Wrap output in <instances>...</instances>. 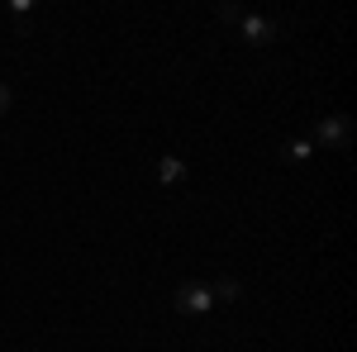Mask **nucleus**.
Listing matches in <instances>:
<instances>
[{
    "mask_svg": "<svg viewBox=\"0 0 357 352\" xmlns=\"http://www.w3.org/2000/svg\"><path fill=\"white\" fill-rule=\"evenodd\" d=\"M172 305H176V314H210L215 309V296H210L205 281H186V286H176Z\"/></svg>",
    "mask_w": 357,
    "mask_h": 352,
    "instance_id": "nucleus-1",
    "label": "nucleus"
},
{
    "mask_svg": "<svg viewBox=\"0 0 357 352\" xmlns=\"http://www.w3.org/2000/svg\"><path fill=\"white\" fill-rule=\"evenodd\" d=\"M158 176H162V186H176V181H186V162L181 158H162Z\"/></svg>",
    "mask_w": 357,
    "mask_h": 352,
    "instance_id": "nucleus-4",
    "label": "nucleus"
},
{
    "mask_svg": "<svg viewBox=\"0 0 357 352\" xmlns=\"http://www.w3.org/2000/svg\"><path fill=\"white\" fill-rule=\"evenodd\" d=\"M348 138H353V124H348L343 114H329V119H319V129H314V143H319V148H329V153L348 148Z\"/></svg>",
    "mask_w": 357,
    "mask_h": 352,
    "instance_id": "nucleus-2",
    "label": "nucleus"
},
{
    "mask_svg": "<svg viewBox=\"0 0 357 352\" xmlns=\"http://www.w3.org/2000/svg\"><path fill=\"white\" fill-rule=\"evenodd\" d=\"M210 296H215V300H238L243 291H238V281H229V276H224V281H215V286H210Z\"/></svg>",
    "mask_w": 357,
    "mask_h": 352,
    "instance_id": "nucleus-6",
    "label": "nucleus"
},
{
    "mask_svg": "<svg viewBox=\"0 0 357 352\" xmlns=\"http://www.w3.org/2000/svg\"><path fill=\"white\" fill-rule=\"evenodd\" d=\"M286 158H291V162H310V158H314V143H310V138H296V143H286Z\"/></svg>",
    "mask_w": 357,
    "mask_h": 352,
    "instance_id": "nucleus-5",
    "label": "nucleus"
},
{
    "mask_svg": "<svg viewBox=\"0 0 357 352\" xmlns=\"http://www.w3.org/2000/svg\"><path fill=\"white\" fill-rule=\"evenodd\" d=\"M238 24H243V38L252 48H267V43L281 38V24H276V20H262V15H243Z\"/></svg>",
    "mask_w": 357,
    "mask_h": 352,
    "instance_id": "nucleus-3",
    "label": "nucleus"
},
{
    "mask_svg": "<svg viewBox=\"0 0 357 352\" xmlns=\"http://www.w3.org/2000/svg\"><path fill=\"white\" fill-rule=\"evenodd\" d=\"M220 20H224V24H238V20H243V10H238V5H220Z\"/></svg>",
    "mask_w": 357,
    "mask_h": 352,
    "instance_id": "nucleus-8",
    "label": "nucleus"
},
{
    "mask_svg": "<svg viewBox=\"0 0 357 352\" xmlns=\"http://www.w3.org/2000/svg\"><path fill=\"white\" fill-rule=\"evenodd\" d=\"M10 105H15V91H10V82H0V119L10 114Z\"/></svg>",
    "mask_w": 357,
    "mask_h": 352,
    "instance_id": "nucleus-7",
    "label": "nucleus"
}]
</instances>
